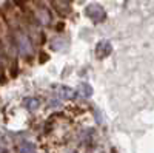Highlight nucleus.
I'll return each mask as SVG.
<instances>
[{
  "label": "nucleus",
  "mask_w": 154,
  "mask_h": 153,
  "mask_svg": "<svg viewBox=\"0 0 154 153\" xmlns=\"http://www.w3.org/2000/svg\"><path fill=\"white\" fill-rule=\"evenodd\" d=\"M85 14H86L89 19H91L94 23H100V22H103V20H105V17H106L105 9L102 8L100 5H97V3H93V5L86 6Z\"/></svg>",
  "instance_id": "1"
},
{
  "label": "nucleus",
  "mask_w": 154,
  "mask_h": 153,
  "mask_svg": "<svg viewBox=\"0 0 154 153\" xmlns=\"http://www.w3.org/2000/svg\"><path fill=\"white\" fill-rule=\"evenodd\" d=\"M16 42H17V46H19V49H20V53H22V54H29L31 51H32L31 40H29L25 34H22V33H20V34H17Z\"/></svg>",
  "instance_id": "2"
},
{
  "label": "nucleus",
  "mask_w": 154,
  "mask_h": 153,
  "mask_svg": "<svg viewBox=\"0 0 154 153\" xmlns=\"http://www.w3.org/2000/svg\"><path fill=\"white\" fill-rule=\"evenodd\" d=\"M111 51H112V46H111L109 42H106V40L99 42L97 46H96V56L99 59H103V57H106V56L111 54Z\"/></svg>",
  "instance_id": "3"
},
{
  "label": "nucleus",
  "mask_w": 154,
  "mask_h": 153,
  "mask_svg": "<svg viewBox=\"0 0 154 153\" xmlns=\"http://www.w3.org/2000/svg\"><path fill=\"white\" fill-rule=\"evenodd\" d=\"M38 105H40V102H38V99H35V97H29V99L25 100V107H26L28 110H31V111L37 110Z\"/></svg>",
  "instance_id": "4"
},
{
  "label": "nucleus",
  "mask_w": 154,
  "mask_h": 153,
  "mask_svg": "<svg viewBox=\"0 0 154 153\" xmlns=\"http://www.w3.org/2000/svg\"><path fill=\"white\" fill-rule=\"evenodd\" d=\"M79 93H80V96H83V97H89V96L93 94V88H91V85H88V84H80Z\"/></svg>",
  "instance_id": "5"
},
{
  "label": "nucleus",
  "mask_w": 154,
  "mask_h": 153,
  "mask_svg": "<svg viewBox=\"0 0 154 153\" xmlns=\"http://www.w3.org/2000/svg\"><path fill=\"white\" fill-rule=\"evenodd\" d=\"M57 93H59L62 97H65V99H71V97L74 96L72 90H71V88H68V87H59V88H57Z\"/></svg>",
  "instance_id": "6"
},
{
  "label": "nucleus",
  "mask_w": 154,
  "mask_h": 153,
  "mask_svg": "<svg viewBox=\"0 0 154 153\" xmlns=\"http://www.w3.org/2000/svg\"><path fill=\"white\" fill-rule=\"evenodd\" d=\"M37 17L40 19V22H42L43 25L49 23V20H51V16H49V12H48V11H45V9H40V11H38Z\"/></svg>",
  "instance_id": "7"
},
{
  "label": "nucleus",
  "mask_w": 154,
  "mask_h": 153,
  "mask_svg": "<svg viewBox=\"0 0 154 153\" xmlns=\"http://www.w3.org/2000/svg\"><path fill=\"white\" fill-rule=\"evenodd\" d=\"M34 151H35L34 144H31V142H22V145H20V153H34Z\"/></svg>",
  "instance_id": "8"
},
{
  "label": "nucleus",
  "mask_w": 154,
  "mask_h": 153,
  "mask_svg": "<svg viewBox=\"0 0 154 153\" xmlns=\"http://www.w3.org/2000/svg\"><path fill=\"white\" fill-rule=\"evenodd\" d=\"M17 73H19L17 62H14V63H12V68H11V71H9V76H11V78H17Z\"/></svg>",
  "instance_id": "9"
},
{
  "label": "nucleus",
  "mask_w": 154,
  "mask_h": 153,
  "mask_svg": "<svg viewBox=\"0 0 154 153\" xmlns=\"http://www.w3.org/2000/svg\"><path fill=\"white\" fill-rule=\"evenodd\" d=\"M45 60H48V56H46L45 53H42V54H40V60H38V62H40V63H43Z\"/></svg>",
  "instance_id": "10"
},
{
  "label": "nucleus",
  "mask_w": 154,
  "mask_h": 153,
  "mask_svg": "<svg viewBox=\"0 0 154 153\" xmlns=\"http://www.w3.org/2000/svg\"><path fill=\"white\" fill-rule=\"evenodd\" d=\"M26 2H29V0H16V3H17V5H25Z\"/></svg>",
  "instance_id": "11"
},
{
  "label": "nucleus",
  "mask_w": 154,
  "mask_h": 153,
  "mask_svg": "<svg viewBox=\"0 0 154 153\" xmlns=\"http://www.w3.org/2000/svg\"><path fill=\"white\" fill-rule=\"evenodd\" d=\"M56 30H57V31H62V30H63V23H57Z\"/></svg>",
  "instance_id": "12"
}]
</instances>
